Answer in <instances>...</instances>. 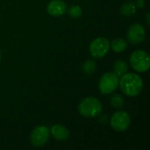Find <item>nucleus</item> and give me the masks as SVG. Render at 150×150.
<instances>
[{
	"label": "nucleus",
	"mask_w": 150,
	"mask_h": 150,
	"mask_svg": "<svg viewBox=\"0 0 150 150\" xmlns=\"http://www.w3.org/2000/svg\"><path fill=\"white\" fill-rule=\"evenodd\" d=\"M119 85L125 95L136 97L143 89V81L139 75L127 72L119 79Z\"/></svg>",
	"instance_id": "1"
},
{
	"label": "nucleus",
	"mask_w": 150,
	"mask_h": 150,
	"mask_svg": "<svg viewBox=\"0 0 150 150\" xmlns=\"http://www.w3.org/2000/svg\"><path fill=\"white\" fill-rule=\"evenodd\" d=\"M78 111L81 115L86 118H95L101 114L103 106L101 102L93 97H88L83 99L79 105Z\"/></svg>",
	"instance_id": "2"
},
{
	"label": "nucleus",
	"mask_w": 150,
	"mask_h": 150,
	"mask_svg": "<svg viewBox=\"0 0 150 150\" xmlns=\"http://www.w3.org/2000/svg\"><path fill=\"white\" fill-rule=\"evenodd\" d=\"M130 63L137 72H146L150 67L149 54L144 50H136L131 54Z\"/></svg>",
	"instance_id": "3"
},
{
	"label": "nucleus",
	"mask_w": 150,
	"mask_h": 150,
	"mask_svg": "<svg viewBox=\"0 0 150 150\" xmlns=\"http://www.w3.org/2000/svg\"><path fill=\"white\" fill-rule=\"evenodd\" d=\"M119 76L114 72L105 73L98 83V88L102 94L108 95L115 91L119 86Z\"/></svg>",
	"instance_id": "4"
},
{
	"label": "nucleus",
	"mask_w": 150,
	"mask_h": 150,
	"mask_svg": "<svg viewBox=\"0 0 150 150\" xmlns=\"http://www.w3.org/2000/svg\"><path fill=\"white\" fill-rule=\"evenodd\" d=\"M110 48V42L105 37H98L93 40L90 45V52L92 57L100 59L105 57Z\"/></svg>",
	"instance_id": "5"
},
{
	"label": "nucleus",
	"mask_w": 150,
	"mask_h": 150,
	"mask_svg": "<svg viewBox=\"0 0 150 150\" xmlns=\"http://www.w3.org/2000/svg\"><path fill=\"white\" fill-rule=\"evenodd\" d=\"M110 123L113 130L117 132H124L129 127L131 124V118L127 112L119 111L112 114Z\"/></svg>",
	"instance_id": "6"
},
{
	"label": "nucleus",
	"mask_w": 150,
	"mask_h": 150,
	"mask_svg": "<svg viewBox=\"0 0 150 150\" xmlns=\"http://www.w3.org/2000/svg\"><path fill=\"white\" fill-rule=\"evenodd\" d=\"M49 134L50 130L47 127L39 126L33 130L30 135L31 142L34 147L44 146L49 139Z\"/></svg>",
	"instance_id": "7"
},
{
	"label": "nucleus",
	"mask_w": 150,
	"mask_h": 150,
	"mask_svg": "<svg viewBox=\"0 0 150 150\" xmlns=\"http://www.w3.org/2000/svg\"><path fill=\"white\" fill-rule=\"evenodd\" d=\"M146 31L142 24H134L127 31V39L133 44H138L144 40Z\"/></svg>",
	"instance_id": "8"
},
{
	"label": "nucleus",
	"mask_w": 150,
	"mask_h": 150,
	"mask_svg": "<svg viewBox=\"0 0 150 150\" xmlns=\"http://www.w3.org/2000/svg\"><path fill=\"white\" fill-rule=\"evenodd\" d=\"M47 10L51 16L60 17L66 12L67 6L62 0H52L48 3Z\"/></svg>",
	"instance_id": "9"
},
{
	"label": "nucleus",
	"mask_w": 150,
	"mask_h": 150,
	"mask_svg": "<svg viewBox=\"0 0 150 150\" xmlns=\"http://www.w3.org/2000/svg\"><path fill=\"white\" fill-rule=\"evenodd\" d=\"M52 136L57 141H66L69 137V131L64 126L62 125H54L51 128Z\"/></svg>",
	"instance_id": "10"
},
{
	"label": "nucleus",
	"mask_w": 150,
	"mask_h": 150,
	"mask_svg": "<svg viewBox=\"0 0 150 150\" xmlns=\"http://www.w3.org/2000/svg\"><path fill=\"white\" fill-rule=\"evenodd\" d=\"M112 49L116 53H121L124 52L127 48V43L123 39H116L113 40L112 42L110 44Z\"/></svg>",
	"instance_id": "11"
},
{
	"label": "nucleus",
	"mask_w": 150,
	"mask_h": 150,
	"mask_svg": "<svg viewBox=\"0 0 150 150\" xmlns=\"http://www.w3.org/2000/svg\"><path fill=\"white\" fill-rule=\"evenodd\" d=\"M128 70L127 63L123 60H118L114 63V73L118 76H121L126 74Z\"/></svg>",
	"instance_id": "12"
},
{
	"label": "nucleus",
	"mask_w": 150,
	"mask_h": 150,
	"mask_svg": "<svg viewBox=\"0 0 150 150\" xmlns=\"http://www.w3.org/2000/svg\"><path fill=\"white\" fill-rule=\"evenodd\" d=\"M136 8H137V6L134 3L130 2V3L125 4L121 7L120 11H121V14L122 15H124L125 17H128V16H131V15H133V14L135 13Z\"/></svg>",
	"instance_id": "13"
},
{
	"label": "nucleus",
	"mask_w": 150,
	"mask_h": 150,
	"mask_svg": "<svg viewBox=\"0 0 150 150\" xmlns=\"http://www.w3.org/2000/svg\"><path fill=\"white\" fill-rule=\"evenodd\" d=\"M97 69V63L93 60H88L86 61L83 65V70L85 74H91L93 73Z\"/></svg>",
	"instance_id": "14"
},
{
	"label": "nucleus",
	"mask_w": 150,
	"mask_h": 150,
	"mask_svg": "<svg viewBox=\"0 0 150 150\" xmlns=\"http://www.w3.org/2000/svg\"><path fill=\"white\" fill-rule=\"evenodd\" d=\"M111 104H112V105L114 108H117V109L121 108L124 105V98L120 95L116 94V95H114V96L112 97V98H111Z\"/></svg>",
	"instance_id": "15"
},
{
	"label": "nucleus",
	"mask_w": 150,
	"mask_h": 150,
	"mask_svg": "<svg viewBox=\"0 0 150 150\" xmlns=\"http://www.w3.org/2000/svg\"><path fill=\"white\" fill-rule=\"evenodd\" d=\"M69 16L71 18H79L82 15V9L78 5H74V6H72V7L69 8Z\"/></svg>",
	"instance_id": "16"
},
{
	"label": "nucleus",
	"mask_w": 150,
	"mask_h": 150,
	"mask_svg": "<svg viewBox=\"0 0 150 150\" xmlns=\"http://www.w3.org/2000/svg\"><path fill=\"white\" fill-rule=\"evenodd\" d=\"M144 0H138V3L135 4L136 6H138V7H140V8H142V7H143L144 6V2H143Z\"/></svg>",
	"instance_id": "17"
},
{
	"label": "nucleus",
	"mask_w": 150,
	"mask_h": 150,
	"mask_svg": "<svg viewBox=\"0 0 150 150\" xmlns=\"http://www.w3.org/2000/svg\"><path fill=\"white\" fill-rule=\"evenodd\" d=\"M147 22H148V24H149V13L147 14Z\"/></svg>",
	"instance_id": "18"
},
{
	"label": "nucleus",
	"mask_w": 150,
	"mask_h": 150,
	"mask_svg": "<svg viewBox=\"0 0 150 150\" xmlns=\"http://www.w3.org/2000/svg\"><path fill=\"white\" fill-rule=\"evenodd\" d=\"M0 61H1V52H0Z\"/></svg>",
	"instance_id": "19"
}]
</instances>
